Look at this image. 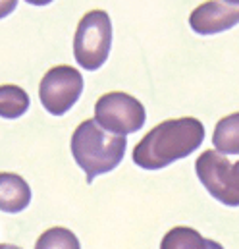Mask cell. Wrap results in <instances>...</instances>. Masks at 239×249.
<instances>
[{"label":"cell","mask_w":239,"mask_h":249,"mask_svg":"<svg viewBox=\"0 0 239 249\" xmlns=\"http://www.w3.org/2000/svg\"><path fill=\"white\" fill-rule=\"evenodd\" d=\"M31 203L29 184L14 172H0V211L16 214Z\"/></svg>","instance_id":"cell-8"},{"label":"cell","mask_w":239,"mask_h":249,"mask_svg":"<svg viewBox=\"0 0 239 249\" xmlns=\"http://www.w3.org/2000/svg\"><path fill=\"white\" fill-rule=\"evenodd\" d=\"M71 155L85 172L87 182L114 170L125 155V137L106 133L93 118L75 127L71 135Z\"/></svg>","instance_id":"cell-2"},{"label":"cell","mask_w":239,"mask_h":249,"mask_svg":"<svg viewBox=\"0 0 239 249\" xmlns=\"http://www.w3.org/2000/svg\"><path fill=\"white\" fill-rule=\"evenodd\" d=\"M112 47V21L104 10L87 12L77 23L73 56L81 68L95 71L108 60Z\"/></svg>","instance_id":"cell-3"},{"label":"cell","mask_w":239,"mask_h":249,"mask_svg":"<svg viewBox=\"0 0 239 249\" xmlns=\"http://www.w3.org/2000/svg\"><path fill=\"white\" fill-rule=\"evenodd\" d=\"M93 120L106 133L123 137L127 133L139 131L145 125L147 114H145V107L135 97L123 91H112V93H104L97 101Z\"/></svg>","instance_id":"cell-5"},{"label":"cell","mask_w":239,"mask_h":249,"mask_svg":"<svg viewBox=\"0 0 239 249\" xmlns=\"http://www.w3.org/2000/svg\"><path fill=\"white\" fill-rule=\"evenodd\" d=\"M160 249H224L218 242L201 236L195 228L174 226L160 242Z\"/></svg>","instance_id":"cell-9"},{"label":"cell","mask_w":239,"mask_h":249,"mask_svg":"<svg viewBox=\"0 0 239 249\" xmlns=\"http://www.w3.org/2000/svg\"><path fill=\"white\" fill-rule=\"evenodd\" d=\"M83 77L81 71L71 66L51 68L39 83V99L45 110L52 116L66 114L81 97Z\"/></svg>","instance_id":"cell-6"},{"label":"cell","mask_w":239,"mask_h":249,"mask_svg":"<svg viewBox=\"0 0 239 249\" xmlns=\"http://www.w3.org/2000/svg\"><path fill=\"white\" fill-rule=\"evenodd\" d=\"M205 141L201 120L183 116L154 125L133 149V162L145 170H160L189 157Z\"/></svg>","instance_id":"cell-1"},{"label":"cell","mask_w":239,"mask_h":249,"mask_svg":"<svg viewBox=\"0 0 239 249\" xmlns=\"http://www.w3.org/2000/svg\"><path fill=\"white\" fill-rule=\"evenodd\" d=\"M0 249H21V248H17L14 244H0Z\"/></svg>","instance_id":"cell-14"},{"label":"cell","mask_w":239,"mask_h":249,"mask_svg":"<svg viewBox=\"0 0 239 249\" xmlns=\"http://www.w3.org/2000/svg\"><path fill=\"white\" fill-rule=\"evenodd\" d=\"M16 6H17V2H0V18L8 16L10 12H14Z\"/></svg>","instance_id":"cell-13"},{"label":"cell","mask_w":239,"mask_h":249,"mask_svg":"<svg viewBox=\"0 0 239 249\" xmlns=\"http://www.w3.org/2000/svg\"><path fill=\"white\" fill-rule=\"evenodd\" d=\"M29 110V95L19 85H0V116L16 120Z\"/></svg>","instance_id":"cell-11"},{"label":"cell","mask_w":239,"mask_h":249,"mask_svg":"<svg viewBox=\"0 0 239 249\" xmlns=\"http://www.w3.org/2000/svg\"><path fill=\"white\" fill-rule=\"evenodd\" d=\"M239 23V0H216L199 4L191 16L189 25L197 35H216Z\"/></svg>","instance_id":"cell-7"},{"label":"cell","mask_w":239,"mask_h":249,"mask_svg":"<svg viewBox=\"0 0 239 249\" xmlns=\"http://www.w3.org/2000/svg\"><path fill=\"white\" fill-rule=\"evenodd\" d=\"M212 145L220 155H239V112L218 120L212 135Z\"/></svg>","instance_id":"cell-10"},{"label":"cell","mask_w":239,"mask_h":249,"mask_svg":"<svg viewBox=\"0 0 239 249\" xmlns=\"http://www.w3.org/2000/svg\"><path fill=\"white\" fill-rule=\"evenodd\" d=\"M195 172L214 199L226 207H239V160L230 162L218 151L208 149L199 155Z\"/></svg>","instance_id":"cell-4"},{"label":"cell","mask_w":239,"mask_h":249,"mask_svg":"<svg viewBox=\"0 0 239 249\" xmlns=\"http://www.w3.org/2000/svg\"><path fill=\"white\" fill-rule=\"evenodd\" d=\"M35 249H81L77 236L62 226H52L45 230L35 242Z\"/></svg>","instance_id":"cell-12"}]
</instances>
